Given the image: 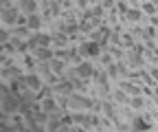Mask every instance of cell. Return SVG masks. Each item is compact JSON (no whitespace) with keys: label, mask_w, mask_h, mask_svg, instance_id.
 <instances>
[{"label":"cell","mask_w":158,"mask_h":132,"mask_svg":"<svg viewBox=\"0 0 158 132\" xmlns=\"http://www.w3.org/2000/svg\"><path fill=\"white\" fill-rule=\"evenodd\" d=\"M48 66H51V73L62 75V70H64V60H62V57H53V60L48 62Z\"/></svg>","instance_id":"obj_15"},{"label":"cell","mask_w":158,"mask_h":132,"mask_svg":"<svg viewBox=\"0 0 158 132\" xmlns=\"http://www.w3.org/2000/svg\"><path fill=\"white\" fill-rule=\"evenodd\" d=\"M149 2H158V0H149Z\"/></svg>","instance_id":"obj_39"},{"label":"cell","mask_w":158,"mask_h":132,"mask_svg":"<svg viewBox=\"0 0 158 132\" xmlns=\"http://www.w3.org/2000/svg\"><path fill=\"white\" fill-rule=\"evenodd\" d=\"M35 57H37V62L48 64V62L55 57V51H51L48 46H40V49H35Z\"/></svg>","instance_id":"obj_7"},{"label":"cell","mask_w":158,"mask_h":132,"mask_svg":"<svg viewBox=\"0 0 158 132\" xmlns=\"http://www.w3.org/2000/svg\"><path fill=\"white\" fill-rule=\"evenodd\" d=\"M156 44H158V33H156Z\"/></svg>","instance_id":"obj_38"},{"label":"cell","mask_w":158,"mask_h":132,"mask_svg":"<svg viewBox=\"0 0 158 132\" xmlns=\"http://www.w3.org/2000/svg\"><path fill=\"white\" fill-rule=\"evenodd\" d=\"M116 9H118V11H123V13H127V11H130V9H127V5H125V2H121V0H118Z\"/></svg>","instance_id":"obj_29"},{"label":"cell","mask_w":158,"mask_h":132,"mask_svg":"<svg viewBox=\"0 0 158 132\" xmlns=\"http://www.w3.org/2000/svg\"><path fill=\"white\" fill-rule=\"evenodd\" d=\"M101 5H103V9H106V11H114V5H116V0H103Z\"/></svg>","instance_id":"obj_26"},{"label":"cell","mask_w":158,"mask_h":132,"mask_svg":"<svg viewBox=\"0 0 158 132\" xmlns=\"http://www.w3.org/2000/svg\"><path fill=\"white\" fill-rule=\"evenodd\" d=\"M110 53L114 55V57H116V60H121V55H123V51H121V49H118V46H116V49L112 46V51H110Z\"/></svg>","instance_id":"obj_28"},{"label":"cell","mask_w":158,"mask_h":132,"mask_svg":"<svg viewBox=\"0 0 158 132\" xmlns=\"http://www.w3.org/2000/svg\"><path fill=\"white\" fill-rule=\"evenodd\" d=\"M149 24L152 27H158V15H149Z\"/></svg>","instance_id":"obj_32"},{"label":"cell","mask_w":158,"mask_h":132,"mask_svg":"<svg viewBox=\"0 0 158 132\" xmlns=\"http://www.w3.org/2000/svg\"><path fill=\"white\" fill-rule=\"evenodd\" d=\"M156 104H158V97H156Z\"/></svg>","instance_id":"obj_40"},{"label":"cell","mask_w":158,"mask_h":132,"mask_svg":"<svg viewBox=\"0 0 158 132\" xmlns=\"http://www.w3.org/2000/svg\"><path fill=\"white\" fill-rule=\"evenodd\" d=\"M75 73H77V77H81V79H88V77H94V66H92V62H79L77 64V68H75Z\"/></svg>","instance_id":"obj_5"},{"label":"cell","mask_w":158,"mask_h":132,"mask_svg":"<svg viewBox=\"0 0 158 132\" xmlns=\"http://www.w3.org/2000/svg\"><path fill=\"white\" fill-rule=\"evenodd\" d=\"M141 9H143L145 13H149V15H154V11H156V7H154V2H149V0H147V2H145V5H143Z\"/></svg>","instance_id":"obj_25"},{"label":"cell","mask_w":158,"mask_h":132,"mask_svg":"<svg viewBox=\"0 0 158 132\" xmlns=\"http://www.w3.org/2000/svg\"><path fill=\"white\" fill-rule=\"evenodd\" d=\"M106 13V9H103V5H94L92 7V15L97 18V20H101V15Z\"/></svg>","instance_id":"obj_22"},{"label":"cell","mask_w":158,"mask_h":132,"mask_svg":"<svg viewBox=\"0 0 158 132\" xmlns=\"http://www.w3.org/2000/svg\"><path fill=\"white\" fill-rule=\"evenodd\" d=\"M114 101L123 104V101H130V97H127V92H125L123 88H116V90H114Z\"/></svg>","instance_id":"obj_20"},{"label":"cell","mask_w":158,"mask_h":132,"mask_svg":"<svg viewBox=\"0 0 158 132\" xmlns=\"http://www.w3.org/2000/svg\"><path fill=\"white\" fill-rule=\"evenodd\" d=\"M154 117H156V121H158V112H156V115H154Z\"/></svg>","instance_id":"obj_37"},{"label":"cell","mask_w":158,"mask_h":132,"mask_svg":"<svg viewBox=\"0 0 158 132\" xmlns=\"http://www.w3.org/2000/svg\"><path fill=\"white\" fill-rule=\"evenodd\" d=\"M40 106H42V110H44V112H48V115H55V112L59 110L53 97H46V99H42V101H40Z\"/></svg>","instance_id":"obj_11"},{"label":"cell","mask_w":158,"mask_h":132,"mask_svg":"<svg viewBox=\"0 0 158 132\" xmlns=\"http://www.w3.org/2000/svg\"><path fill=\"white\" fill-rule=\"evenodd\" d=\"M13 33H15L18 37H22V35H29V33H31V29H29V27H20V24H18Z\"/></svg>","instance_id":"obj_23"},{"label":"cell","mask_w":158,"mask_h":132,"mask_svg":"<svg viewBox=\"0 0 158 132\" xmlns=\"http://www.w3.org/2000/svg\"><path fill=\"white\" fill-rule=\"evenodd\" d=\"M57 132H70V128H68V126H62V128H59Z\"/></svg>","instance_id":"obj_35"},{"label":"cell","mask_w":158,"mask_h":132,"mask_svg":"<svg viewBox=\"0 0 158 132\" xmlns=\"http://www.w3.org/2000/svg\"><path fill=\"white\" fill-rule=\"evenodd\" d=\"M18 7H20V11L27 13V15H31V13L37 11V2H35V0H18Z\"/></svg>","instance_id":"obj_9"},{"label":"cell","mask_w":158,"mask_h":132,"mask_svg":"<svg viewBox=\"0 0 158 132\" xmlns=\"http://www.w3.org/2000/svg\"><path fill=\"white\" fill-rule=\"evenodd\" d=\"M9 5V0H2V7H7Z\"/></svg>","instance_id":"obj_36"},{"label":"cell","mask_w":158,"mask_h":132,"mask_svg":"<svg viewBox=\"0 0 158 132\" xmlns=\"http://www.w3.org/2000/svg\"><path fill=\"white\" fill-rule=\"evenodd\" d=\"M66 42H68V33H57V35H53V44H57L59 49H64L66 46Z\"/></svg>","instance_id":"obj_18"},{"label":"cell","mask_w":158,"mask_h":132,"mask_svg":"<svg viewBox=\"0 0 158 132\" xmlns=\"http://www.w3.org/2000/svg\"><path fill=\"white\" fill-rule=\"evenodd\" d=\"M121 88L127 92L130 97H136V95H141V86H136V84H132V82H121Z\"/></svg>","instance_id":"obj_14"},{"label":"cell","mask_w":158,"mask_h":132,"mask_svg":"<svg viewBox=\"0 0 158 132\" xmlns=\"http://www.w3.org/2000/svg\"><path fill=\"white\" fill-rule=\"evenodd\" d=\"M112 57H114L112 53H103V55H101V62H103V64H112Z\"/></svg>","instance_id":"obj_27"},{"label":"cell","mask_w":158,"mask_h":132,"mask_svg":"<svg viewBox=\"0 0 158 132\" xmlns=\"http://www.w3.org/2000/svg\"><path fill=\"white\" fill-rule=\"evenodd\" d=\"M20 15H22L20 7H2V22L5 24H18Z\"/></svg>","instance_id":"obj_3"},{"label":"cell","mask_w":158,"mask_h":132,"mask_svg":"<svg viewBox=\"0 0 158 132\" xmlns=\"http://www.w3.org/2000/svg\"><path fill=\"white\" fill-rule=\"evenodd\" d=\"M88 2H90V0H77V7L86 11V5H88Z\"/></svg>","instance_id":"obj_31"},{"label":"cell","mask_w":158,"mask_h":132,"mask_svg":"<svg viewBox=\"0 0 158 132\" xmlns=\"http://www.w3.org/2000/svg\"><path fill=\"white\" fill-rule=\"evenodd\" d=\"M27 88H31V90H40L42 88V79H40V75H35V73H31V75H27Z\"/></svg>","instance_id":"obj_12"},{"label":"cell","mask_w":158,"mask_h":132,"mask_svg":"<svg viewBox=\"0 0 158 132\" xmlns=\"http://www.w3.org/2000/svg\"><path fill=\"white\" fill-rule=\"evenodd\" d=\"M156 33H158V29L145 27V29H143V40H145V42H154V40H156Z\"/></svg>","instance_id":"obj_19"},{"label":"cell","mask_w":158,"mask_h":132,"mask_svg":"<svg viewBox=\"0 0 158 132\" xmlns=\"http://www.w3.org/2000/svg\"><path fill=\"white\" fill-rule=\"evenodd\" d=\"M53 90H55V95L66 97V99H68V97L73 95V92H75V84H73V82H57Z\"/></svg>","instance_id":"obj_6"},{"label":"cell","mask_w":158,"mask_h":132,"mask_svg":"<svg viewBox=\"0 0 158 132\" xmlns=\"http://www.w3.org/2000/svg\"><path fill=\"white\" fill-rule=\"evenodd\" d=\"M149 128H152V123H147V119H143V117L132 119V126H130L132 132H147Z\"/></svg>","instance_id":"obj_8"},{"label":"cell","mask_w":158,"mask_h":132,"mask_svg":"<svg viewBox=\"0 0 158 132\" xmlns=\"http://www.w3.org/2000/svg\"><path fill=\"white\" fill-rule=\"evenodd\" d=\"M18 110H20V97L7 90V86H2V112L5 115H15Z\"/></svg>","instance_id":"obj_1"},{"label":"cell","mask_w":158,"mask_h":132,"mask_svg":"<svg viewBox=\"0 0 158 132\" xmlns=\"http://www.w3.org/2000/svg\"><path fill=\"white\" fill-rule=\"evenodd\" d=\"M132 35H134V37H143V29H141V27H136V29L132 31Z\"/></svg>","instance_id":"obj_30"},{"label":"cell","mask_w":158,"mask_h":132,"mask_svg":"<svg viewBox=\"0 0 158 132\" xmlns=\"http://www.w3.org/2000/svg\"><path fill=\"white\" fill-rule=\"evenodd\" d=\"M92 104H94L92 99L79 95V92H73V95L68 97V106H70L73 110H86V108H92Z\"/></svg>","instance_id":"obj_2"},{"label":"cell","mask_w":158,"mask_h":132,"mask_svg":"<svg viewBox=\"0 0 158 132\" xmlns=\"http://www.w3.org/2000/svg\"><path fill=\"white\" fill-rule=\"evenodd\" d=\"M149 75H152V79H154V82H158V68H152Z\"/></svg>","instance_id":"obj_34"},{"label":"cell","mask_w":158,"mask_h":132,"mask_svg":"<svg viewBox=\"0 0 158 132\" xmlns=\"http://www.w3.org/2000/svg\"><path fill=\"white\" fill-rule=\"evenodd\" d=\"M42 15H37V13H31L29 15V22H27V27L31 29V31H40V29H42Z\"/></svg>","instance_id":"obj_13"},{"label":"cell","mask_w":158,"mask_h":132,"mask_svg":"<svg viewBox=\"0 0 158 132\" xmlns=\"http://www.w3.org/2000/svg\"><path fill=\"white\" fill-rule=\"evenodd\" d=\"M7 37H9L7 31H0V42H2V44H7Z\"/></svg>","instance_id":"obj_33"},{"label":"cell","mask_w":158,"mask_h":132,"mask_svg":"<svg viewBox=\"0 0 158 132\" xmlns=\"http://www.w3.org/2000/svg\"><path fill=\"white\" fill-rule=\"evenodd\" d=\"M125 18H127L130 22H138V20L143 18V9H141V7H132V9L125 13Z\"/></svg>","instance_id":"obj_16"},{"label":"cell","mask_w":158,"mask_h":132,"mask_svg":"<svg viewBox=\"0 0 158 132\" xmlns=\"http://www.w3.org/2000/svg\"><path fill=\"white\" fill-rule=\"evenodd\" d=\"M130 106H132L134 110H141V108L145 106V101H143L141 95H136V97H130Z\"/></svg>","instance_id":"obj_21"},{"label":"cell","mask_w":158,"mask_h":132,"mask_svg":"<svg viewBox=\"0 0 158 132\" xmlns=\"http://www.w3.org/2000/svg\"><path fill=\"white\" fill-rule=\"evenodd\" d=\"M99 51H101V44H99L97 40H92V42H84L81 46H79V53L86 55V57H97Z\"/></svg>","instance_id":"obj_4"},{"label":"cell","mask_w":158,"mask_h":132,"mask_svg":"<svg viewBox=\"0 0 158 132\" xmlns=\"http://www.w3.org/2000/svg\"><path fill=\"white\" fill-rule=\"evenodd\" d=\"M101 110H103V115H106L108 119H114V117H116V108H114L112 101H103V108H101Z\"/></svg>","instance_id":"obj_17"},{"label":"cell","mask_w":158,"mask_h":132,"mask_svg":"<svg viewBox=\"0 0 158 132\" xmlns=\"http://www.w3.org/2000/svg\"><path fill=\"white\" fill-rule=\"evenodd\" d=\"M108 75L114 79L116 75H118V64H108Z\"/></svg>","instance_id":"obj_24"},{"label":"cell","mask_w":158,"mask_h":132,"mask_svg":"<svg viewBox=\"0 0 158 132\" xmlns=\"http://www.w3.org/2000/svg\"><path fill=\"white\" fill-rule=\"evenodd\" d=\"M127 66H134V68H141V66H143V55L130 49V53H127Z\"/></svg>","instance_id":"obj_10"}]
</instances>
